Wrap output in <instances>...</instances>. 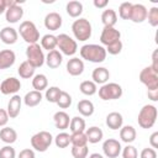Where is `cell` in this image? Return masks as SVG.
<instances>
[{"instance_id": "6da1fadb", "label": "cell", "mask_w": 158, "mask_h": 158, "mask_svg": "<svg viewBox=\"0 0 158 158\" xmlns=\"http://www.w3.org/2000/svg\"><path fill=\"white\" fill-rule=\"evenodd\" d=\"M80 57L88 62L91 63H102L106 59V49L101 44H95V43H89L84 44L79 49Z\"/></svg>"}, {"instance_id": "7a4b0ae2", "label": "cell", "mask_w": 158, "mask_h": 158, "mask_svg": "<svg viewBox=\"0 0 158 158\" xmlns=\"http://www.w3.org/2000/svg\"><path fill=\"white\" fill-rule=\"evenodd\" d=\"M157 116H158L157 107L154 105L147 104V105L142 106V109L139 110L137 122H138L139 127L147 130V128H151L154 126V123L157 121Z\"/></svg>"}, {"instance_id": "3957f363", "label": "cell", "mask_w": 158, "mask_h": 158, "mask_svg": "<svg viewBox=\"0 0 158 158\" xmlns=\"http://www.w3.org/2000/svg\"><path fill=\"white\" fill-rule=\"evenodd\" d=\"M72 32L75 37V40L80 41V42H85L91 37V23L88 19L84 17H79L73 23H72Z\"/></svg>"}, {"instance_id": "277c9868", "label": "cell", "mask_w": 158, "mask_h": 158, "mask_svg": "<svg viewBox=\"0 0 158 158\" xmlns=\"http://www.w3.org/2000/svg\"><path fill=\"white\" fill-rule=\"evenodd\" d=\"M20 36L22 37V40L28 43V44H33V43H37V41L40 40V32L36 27V25L30 21V20H26V21H22L20 23V27H19V31Z\"/></svg>"}, {"instance_id": "5b68a950", "label": "cell", "mask_w": 158, "mask_h": 158, "mask_svg": "<svg viewBox=\"0 0 158 158\" xmlns=\"http://www.w3.org/2000/svg\"><path fill=\"white\" fill-rule=\"evenodd\" d=\"M53 142V136L48 131H40L31 137V146L37 152H46Z\"/></svg>"}, {"instance_id": "8992f818", "label": "cell", "mask_w": 158, "mask_h": 158, "mask_svg": "<svg viewBox=\"0 0 158 158\" xmlns=\"http://www.w3.org/2000/svg\"><path fill=\"white\" fill-rule=\"evenodd\" d=\"M26 60L33 67V68H40L44 64L46 56L43 53V49L38 43L28 44L26 48Z\"/></svg>"}, {"instance_id": "52a82bcc", "label": "cell", "mask_w": 158, "mask_h": 158, "mask_svg": "<svg viewBox=\"0 0 158 158\" xmlns=\"http://www.w3.org/2000/svg\"><path fill=\"white\" fill-rule=\"evenodd\" d=\"M57 47L59 48V52L64 56H74L78 51L77 41L73 40L67 33H59L57 36Z\"/></svg>"}, {"instance_id": "ba28073f", "label": "cell", "mask_w": 158, "mask_h": 158, "mask_svg": "<svg viewBox=\"0 0 158 158\" xmlns=\"http://www.w3.org/2000/svg\"><path fill=\"white\" fill-rule=\"evenodd\" d=\"M122 94H123L122 86L117 83H106L101 85L99 89V96L104 101L117 100L122 96Z\"/></svg>"}, {"instance_id": "9c48e42d", "label": "cell", "mask_w": 158, "mask_h": 158, "mask_svg": "<svg viewBox=\"0 0 158 158\" xmlns=\"http://www.w3.org/2000/svg\"><path fill=\"white\" fill-rule=\"evenodd\" d=\"M139 81L147 88V90L158 89V73H156L151 67H146L139 72Z\"/></svg>"}, {"instance_id": "30bf717a", "label": "cell", "mask_w": 158, "mask_h": 158, "mask_svg": "<svg viewBox=\"0 0 158 158\" xmlns=\"http://www.w3.org/2000/svg\"><path fill=\"white\" fill-rule=\"evenodd\" d=\"M20 89L21 81L15 77H9L0 83V91L4 95H15Z\"/></svg>"}, {"instance_id": "8fae6325", "label": "cell", "mask_w": 158, "mask_h": 158, "mask_svg": "<svg viewBox=\"0 0 158 158\" xmlns=\"http://www.w3.org/2000/svg\"><path fill=\"white\" fill-rule=\"evenodd\" d=\"M121 143L115 138H107L102 143V152L107 158H116L121 153Z\"/></svg>"}, {"instance_id": "7c38bea8", "label": "cell", "mask_w": 158, "mask_h": 158, "mask_svg": "<svg viewBox=\"0 0 158 158\" xmlns=\"http://www.w3.org/2000/svg\"><path fill=\"white\" fill-rule=\"evenodd\" d=\"M121 40V32L118 30H116L115 27H104L100 35V42L101 46L106 47L116 41Z\"/></svg>"}, {"instance_id": "4fadbf2b", "label": "cell", "mask_w": 158, "mask_h": 158, "mask_svg": "<svg viewBox=\"0 0 158 158\" xmlns=\"http://www.w3.org/2000/svg\"><path fill=\"white\" fill-rule=\"evenodd\" d=\"M44 27L49 31H57L62 27V23H63V19L62 16L56 12V11H52V12H48L46 16H44Z\"/></svg>"}, {"instance_id": "5bb4252c", "label": "cell", "mask_w": 158, "mask_h": 158, "mask_svg": "<svg viewBox=\"0 0 158 158\" xmlns=\"http://www.w3.org/2000/svg\"><path fill=\"white\" fill-rule=\"evenodd\" d=\"M147 7L142 4H132V10H131V16L130 20L135 23H142L143 21L147 20Z\"/></svg>"}, {"instance_id": "9a60e30c", "label": "cell", "mask_w": 158, "mask_h": 158, "mask_svg": "<svg viewBox=\"0 0 158 158\" xmlns=\"http://www.w3.org/2000/svg\"><path fill=\"white\" fill-rule=\"evenodd\" d=\"M21 106H22V98L17 94L12 95L11 99L7 102V115L10 118H16L21 111Z\"/></svg>"}, {"instance_id": "2e32d148", "label": "cell", "mask_w": 158, "mask_h": 158, "mask_svg": "<svg viewBox=\"0 0 158 158\" xmlns=\"http://www.w3.org/2000/svg\"><path fill=\"white\" fill-rule=\"evenodd\" d=\"M19 38V32L11 26H6L0 30V41L5 44H15Z\"/></svg>"}, {"instance_id": "e0dca14e", "label": "cell", "mask_w": 158, "mask_h": 158, "mask_svg": "<svg viewBox=\"0 0 158 158\" xmlns=\"http://www.w3.org/2000/svg\"><path fill=\"white\" fill-rule=\"evenodd\" d=\"M67 72L72 77L81 75L84 72V62L83 59H79L78 57H73L67 62Z\"/></svg>"}, {"instance_id": "ac0fdd59", "label": "cell", "mask_w": 158, "mask_h": 158, "mask_svg": "<svg viewBox=\"0 0 158 158\" xmlns=\"http://www.w3.org/2000/svg\"><path fill=\"white\" fill-rule=\"evenodd\" d=\"M16 54L11 49L0 51V69H9L15 64Z\"/></svg>"}, {"instance_id": "d6986e66", "label": "cell", "mask_w": 158, "mask_h": 158, "mask_svg": "<svg viewBox=\"0 0 158 158\" xmlns=\"http://www.w3.org/2000/svg\"><path fill=\"white\" fill-rule=\"evenodd\" d=\"M22 16H23V9L19 4L9 7L5 11V20L9 23H16V22H19L22 19Z\"/></svg>"}, {"instance_id": "ffe728a7", "label": "cell", "mask_w": 158, "mask_h": 158, "mask_svg": "<svg viewBox=\"0 0 158 158\" xmlns=\"http://www.w3.org/2000/svg\"><path fill=\"white\" fill-rule=\"evenodd\" d=\"M62 62H63V54L58 49L49 51L48 54L46 56V59H44V63L51 69H57L62 64Z\"/></svg>"}, {"instance_id": "44dd1931", "label": "cell", "mask_w": 158, "mask_h": 158, "mask_svg": "<svg viewBox=\"0 0 158 158\" xmlns=\"http://www.w3.org/2000/svg\"><path fill=\"white\" fill-rule=\"evenodd\" d=\"M91 79H93V81L98 85V84H100V85H104V84H106L107 81H109V79H110V72H109V69H106L105 67H98V68H95L94 70H93V73H91Z\"/></svg>"}, {"instance_id": "7402d4cb", "label": "cell", "mask_w": 158, "mask_h": 158, "mask_svg": "<svg viewBox=\"0 0 158 158\" xmlns=\"http://www.w3.org/2000/svg\"><path fill=\"white\" fill-rule=\"evenodd\" d=\"M106 126L110 128V130H120L123 125V117L120 112L117 111H112L110 114H107L106 116Z\"/></svg>"}, {"instance_id": "603a6c76", "label": "cell", "mask_w": 158, "mask_h": 158, "mask_svg": "<svg viewBox=\"0 0 158 158\" xmlns=\"http://www.w3.org/2000/svg\"><path fill=\"white\" fill-rule=\"evenodd\" d=\"M136 136H137L136 128L131 125H126L120 128V138L122 142H125L127 144H131L136 139Z\"/></svg>"}, {"instance_id": "cb8c5ba5", "label": "cell", "mask_w": 158, "mask_h": 158, "mask_svg": "<svg viewBox=\"0 0 158 158\" xmlns=\"http://www.w3.org/2000/svg\"><path fill=\"white\" fill-rule=\"evenodd\" d=\"M84 133H85V136H86L88 142H89V143H93V144L99 143V142L102 139V137H104L102 130H101L100 127H98V126H91V127L86 128Z\"/></svg>"}, {"instance_id": "d4e9b609", "label": "cell", "mask_w": 158, "mask_h": 158, "mask_svg": "<svg viewBox=\"0 0 158 158\" xmlns=\"http://www.w3.org/2000/svg\"><path fill=\"white\" fill-rule=\"evenodd\" d=\"M53 122H54V126L59 130H65L69 127V122H70V118H69V115L65 112V111H57L54 115H53Z\"/></svg>"}, {"instance_id": "484cf974", "label": "cell", "mask_w": 158, "mask_h": 158, "mask_svg": "<svg viewBox=\"0 0 158 158\" xmlns=\"http://www.w3.org/2000/svg\"><path fill=\"white\" fill-rule=\"evenodd\" d=\"M17 139V132L12 127H2L0 130V141H2L6 144H12Z\"/></svg>"}, {"instance_id": "4316f807", "label": "cell", "mask_w": 158, "mask_h": 158, "mask_svg": "<svg viewBox=\"0 0 158 158\" xmlns=\"http://www.w3.org/2000/svg\"><path fill=\"white\" fill-rule=\"evenodd\" d=\"M42 94L41 91H36V90H31L28 91L25 96H23V104L27 106V107H35L37 106L41 101H42Z\"/></svg>"}, {"instance_id": "83f0119b", "label": "cell", "mask_w": 158, "mask_h": 158, "mask_svg": "<svg viewBox=\"0 0 158 158\" xmlns=\"http://www.w3.org/2000/svg\"><path fill=\"white\" fill-rule=\"evenodd\" d=\"M101 22L104 27H114L117 22V14L112 9H106L101 14Z\"/></svg>"}, {"instance_id": "f1b7e54d", "label": "cell", "mask_w": 158, "mask_h": 158, "mask_svg": "<svg viewBox=\"0 0 158 158\" xmlns=\"http://www.w3.org/2000/svg\"><path fill=\"white\" fill-rule=\"evenodd\" d=\"M77 110L79 111V114H80L81 116H84V117H89V116H91V115L94 114L95 107H94V104H93L90 100H88V99H83V100H80V101L78 102V105H77Z\"/></svg>"}, {"instance_id": "f546056e", "label": "cell", "mask_w": 158, "mask_h": 158, "mask_svg": "<svg viewBox=\"0 0 158 158\" xmlns=\"http://www.w3.org/2000/svg\"><path fill=\"white\" fill-rule=\"evenodd\" d=\"M65 11H67V14H68L70 17L77 19V17H79V16L81 15V12H83V4H81L80 1L72 0V1H69V2L67 4Z\"/></svg>"}, {"instance_id": "4dcf8cb0", "label": "cell", "mask_w": 158, "mask_h": 158, "mask_svg": "<svg viewBox=\"0 0 158 158\" xmlns=\"http://www.w3.org/2000/svg\"><path fill=\"white\" fill-rule=\"evenodd\" d=\"M35 70H36V68H33L27 60L22 62L19 65V68H17V73H19L20 78H22V79H31V78H33Z\"/></svg>"}, {"instance_id": "1f68e13d", "label": "cell", "mask_w": 158, "mask_h": 158, "mask_svg": "<svg viewBox=\"0 0 158 158\" xmlns=\"http://www.w3.org/2000/svg\"><path fill=\"white\" fill-rule=\"evenodd\" d=\"M85 120L80 116H74L70 118L69 122V130L72 133H79V132H84L85 131Z\"/></svg>"}, {"instance_id": "d6a6232c", "label": "cell", "mask_w": 158, "mask_h": 158, "mask_svg": "<svg viewBox=\"0 0 158 158\" xmlns=\"http://www.w3.org/2000/svg\"><path fill=\"white\" fill-rule=\"evenodd\" d=\"M32 88L36 91H42L48 88V79L44 74H36L32 78Z\"/></svg>"}, {"instance_id": "836d02e7", "label": "cell", "mask_w": 158, "mask_h": 158, "mask_svg": "<svg viewBox=\"0 0 158 158\" xmlns=\"http://www.w3.org/2000/svg\"><path fill=\"white\" fill-rule=\"evenodd\" d=\"M57 47V36L52 35V33H47L41 38V48L49 51L56 49Z\"/></svg>"}, {"instance_id": "e575fe53", "label": "cell", "mask_w": 158, "mask_h": 158, "mask_svg": "<svg viewBox=\"0 0 158 158\" xmlns=\"http://www.w3.org/2000/svg\"><path fill=\"white\" fill-rule=\"evenodd\" d=\"M79 90H80L81 94H84L86 96H93L94 94H96L98 86L93 80H84V81L80 83Z\"/></svg>"}, {"instance_id": "d590c367", "label": "cell", "mask_w": 158, "mask_h": 158, "mask_svg": "<svg viewBox=\"0 0 158 158\" xmlns=\"http://www.w3.org/2000/svg\"><path fill=\"white\" fill-rule=\"evenodd\" d=\"M53 139L58 148H67L70 144V135L67 132H59Z\"/></svg>"}, {"instance_id": "8d00e7d4", "label": "cell", "mask_w": 158, "mask_h": 158, "mask_svg": "<svg viewBox=\"0 0 158 158\" xmlns=\"http://www.w3.org/2000/svg\"><path fill=\"white\" fill-rule=\"evenodd\" d=\"M60 89L58 86H49L46 89V93H44V98L48 102H52V104H56L59 95H60Z\"/></svg>"}, {"instance_id": "74e56055", "label": "cell", "mask_w": 158, "mask_h": 158, "mask_svg": "<svg viewBox=\"0 0 158 158\" xmlns=\"http://www.w3.org/2000/svg\"><path fill=\"white\" fill-rule=\"evenodd\" d=\"M70 144L74 147H83L88 144V139L84 132L79 133H72L70 135Z\"/></svg>"}, {"instance_id": "f35d334b", "label": "cell", "mask_w": 158, "mask_h": 158, "mask_svg": "<svg viewBox=\"0 0 158 158\" xmlns=\"http://www.w3.org/2000/svg\"><path fill=\"white\" fill-rule=\"evenodd\" d=\"M72 101H73V99H72V96L67 93V91H60V95H59V98H58V100H57V105H58V107L59 109H68L70 105H72Z\"/></svg>"}, {"instance_id": "ab89813d", "label": "cell", "mask_w": 158, "mask_h": 158, "mask_svg": "<svg viewBox=\"0 0 158 158\" xmlns=\"http://www.w3.org/2000/svg\"><path fill=\"white\" fill-rule=\"evenodd\" d=\"M131 10H132V2L125 1L118 6V16L122 20H130L131 16Z\"/></svg>"}, {"instance_id": "60d3db41", "label": "cell", "mask_w": 158, "mask_h": 158, "mask_svg": "<svg viewBox=\"0 0 158 158\" xmlns=\"http://www.w3.org/2000/svg\"><path fill=\"white\" fill-rule=\"evenodd\" d=\"M147 20L152 27L158 26V7L157 6H153L147 11Z\"/></svg>"}, {"instance_id": "b9f144b4", "label": "cell", "mask_w": 158, "mask_h": 158, "mask_svg": "<svg viewBox=\"0 0 158 158\" xmlns=\"http://www.w3.org/2000/svg\"><path fill=\"white\" fill-rule=\"evenodd\" d=\"M122 47H123V44H122L121 40H118V41H116V42H114V43H111V44L106 46V47H105V49H106V53L112 54V56H116V54L121 53Z\"/></svg>"}, {"instance_id": "7bdbcfd3", "label": "cell", "mask_w": 158, "mask_h": 158, "mask_svg": "<svg viewBox=\"0 0 158 158\" xmlns=\"http://www.w3.org/2000/svg\"><path fill=\"white\" fill-rule=\"evenodd\" d=\"M121 153H122V158H137L138 157L137 148L132 144H127L126 147H123L121 149Z\"/></svg>"}, {"instance_id": "ee69618b", "label": "cell", "mask_w": 158, "mask_h": 158, "mask_svg": "<svg viewBox=\"0 0 158 158\" xmlns=\"http://www.w3.org/2000/svg\"><path fill=\"white\" fill-rule=\"evenodd\" d=\"M0 158H16V151L11 144H6L0 148Z\"/></svg>"}, {"instance_id": "f6af8a7d", "label": "cell", "mask_w": 158, "mask_h": 158, "mask_svg": "<svg viewBox=\"0 0 158 158\" xmlns=\"http://www.w3.org/2000/svg\"><path fill=\"white\" fill-rule=\"evenodd\" d=\"M89 153L88 146H83V147H72V156L74 158H86Z\"/></svg>"}, {"instance_id": "bcb514c9", "label": "cell", "mask_w": 158, "mask_h": 158, "mask_svg": "<svg viewBox=\"0 0 158 158\" xmlns=\"http://www.w3.org/2000/svg\"><path fill=\"white\" fill-rule=\"evenodd\" d=\"M139 158H157V151L153 148H143L139 153Z\"/></svg>"}, {"instance_id": "7dc6e473", "label": "cell", "mask_w": 158, "mask_h": 158, "mask_svg": "<svg viewBox=\"0 0 158 158\" xmlns=\"http://www.w3.org/2000/svg\"><path fill=\"white\" fill-rule=\"evenodd\" d=\"M17 158H36L35 156V151L31 148H25L22 151H20Z\"/></svg>"}, {"instance_id": "c3c4849f", "label": "cell", "mask_w": 158, "mask_h": 158, "mask_svg": "<svg viewBox=\"0 0 158 158\" xmlns=\"http://www.w3.org/2000/svg\"><path fill=\"white\" fill-rule=\"evenodd\" d=\"M9 115H7V111L4 110V109H0V127H5L6 123L9 122Z\"/></svg>"}, {"instance_id": "681fc988", "label": "cell", "mask_w": 158, "mask_h": 158, "mask_svg": "<svg viewBox=\"0 0 158 158\" xmlns=\"http://www.w3.org/2000/svg\"><path fill=\"white\" fill-rule=\"evenodd\" d=\"M158 51L157 49H154L153 51V54H152V64L149 65L156 73H158Z\"/></svg>"}, {"instance_id": "f907efd6", "label": "cell", "mask_w": 158, "mask_h": 158, "mask_svg": "<svg viewBox=\"0 0 158 158\" xmlns=\"http://www.w3.org/2000/svg\"><path fill=\"white\" fill-rule=\"evenodd\" d=\"M149 144H151V148L153 149L158 148V132H153L149 136Z\"/></svg>"}, {"instance_id": "816d5d0a", "label": "cell", "mask_w": 158, "mask_h": 158, "mask_svg": "<svg viewBox=\"0 0 158 158\" xmlns=\"http://www.w3.org/2000/svg\"><path fill=\"white\" fill-rule=\"evenodd\" d=\"M147 96L152 101H158V89L157 90H147Z\"/></svg>"}, {"instance_id": "f5cc1de1", "label": "cell", "mask_w": 158, "mask_h": 158, "mask_svg": "<svg viewBox=\"0 0 158 158\" xmlns=\"http://www.w3.org/2000/svg\"><path fill=\"white\" fill-rule=\"evenodd\" d=\"M93 4H94V6H95L96 9H104V7L107 6L109 1H107V0H94Z\"/></svg>"}, {"instance_id": "db71d44e", "label": "cell", "mask_w": 158, "mask_h": 158, "mask_svg": "<svg viewBox=\"0 0 158 158\" xmlns=\"http://www.w3.org/2000/svg\"><path fill=\"white\" fill-rule=\"evenodd\" d=\"M6 10H7L6 0H0V15H1V14H4Z\"/></svg>"}, {"instance_id": "11a10c76", "label": "cell", "mask_w": 158, "mask_h": 158, "mask_svg": "<svg viewBox=\"0 0 158 158\" xmlns=\"http://www.w3.org/2000/svg\"><path fill=\"white\" fill-rule=\"evenodd\" d=\"M89 158H104L100 153H91L90 156H89Z\"/></svg>"}]
</instances>
